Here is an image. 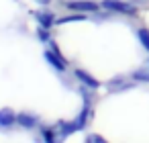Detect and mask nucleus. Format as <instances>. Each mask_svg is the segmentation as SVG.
Listing matches in <instances>:
<instances>
[{
	"label": "nucleus",
	"instance_id": "nucleus-1",
	"mask_svg": "<svg viewBox=\"0 0 149 143\" xmlns=\"http://www.w3.org/2000/svg\"><path fill=\"white\" fill-rule=\"evenodd\" d=\"M49 45H51V49H45V51H43L45 61H49V66L55 68L57 72H65V70H68V61H65V57H63L61 51L57 49L55 41H49Z\"/></svg>",
	"mask_w": 149,
	"mask_h": 143
},
{
	"label": "nucleus",
	"instance_id": "nucleus-2",
	"mask_svg": "<svg viewBox=\"0 0 149 143\" xmlns=\"http://www.w3.org/2000/svg\"><path fill=\"white\" fill-rule=\"evenodd\" d=\"M100 6L108 13H116V15H127V17H135L137 8L129 2H123V0H102Z\"/></svg>",
	"mask_w": 149,
	"mask_h": 143
},
{
	"label": "nucleus",
	"instance_id": "nucleus-3",
	"mask_svg": "<svg viewBox=\"0 0 149 143\" xmlns=\"http://www.w3.org/2000/svg\"><path fill=\"white\" fill-rule=\"evenodd\" d=\"M65 8L72 13H98L102 6L94 0H68Z\"/></svg>",
	"mask_w": 149,
	"mask_h": 143
},
{
	"label": "nucleus",
	"instance_id": "nucleus-4",
	"mask_svg": "<svg viewBox=\"0 0 149 143\" xmlns=\"http://www.w3.org/2000/svg\"><path fill=\"white\" fill-rule=\"evenodd\" d=\"M37 123H39V116L33 114V112H29V110H23V112L17 114V125L23 127V129H35Z\"/></svg>",
	"mask_w": 149,
	"mask_h": 143
},
{
	"label": "nucleus",
	"instance_id": "nucleus-5",
	"mask_svg": "<svg viewBox=\"0 0 149 143\" xmlns=\"http://www.w3.org/2000/svg\"><path fill=\"white\" fill-rule=\"evenodd\" d=\"M74 76L78 78V82H82V84H84L86 88H90V90H98V88H100V82H98L92 74H88L86 70H76Z\"/></svg>",
	"mask_w": 149,
	"mask_h": 143
},
{
	"label": "nucleus",
	"instance_id": "nucleus-6",
	"mask_svg": "<svg viewBox=\"0 0 149 143\" xmlns=\"http://www.w3.org/2000/svg\"><path fill=\"white\" fill-rule=\"evenodd\" d=\"M17 114L13 108H0V127L2 129H8L13 125H17Z\"/></svg>",
	"mask_w": 149,
	"mask_h": 143
},
{
	"label": "nucleus",
	"instance_id": "nucleus-7",
	"mask_svg": "<svg viewBox=\"0 0 149 143\" xmlns=\"http://www.w3.org/2000/svg\"><path fill=\"white\" fill-rule=\"evenodd\" d=\"M35 19H37V23H39L41 27H47V29H51V27L57 23V19H55V15H53L51 10H37V13H35Z\"/></svg>",
	"mask_w": 149,
	"mask_h": 143
},
{
	"label": "nucleus",
	"instance_id": "nucleus-8",
	"mask_svg": "<svg viewBox=\"0 0 149 143\" xmlns=\"http://www.w3.org/2000/svg\"><path fill=\"white\" fill-rule=\"evenodd\" d=\"M129 88H133V84L127 82L125 78H114V80L108 82V90L110 92H120V90H129Z\"/></svg>",
	"mask_w": 149,
	"mask_h": 143
},
{
	"label": "nucleus",
	"instance_id": "nucleus-9",
	"mask_svg": "<svg viewBox=\"0 0 149 143\" xmlns=\"http://www.w3.org/2000/svg\"><path fill=\"white\" fill-rule=\"evenodd\" d=\"M131 78H133V82H149V63H145L139 70H135L131 74Z\"/></svg>",
	"mask_w": 149,
	"mask_h": 143
},
{
	"label": "nucleus",
	"instance_id": "nucleus-10",
	"mask_svg": "<svg viewBox=\"0 0 149 143\" xmlns=\"http://www.w3.org/2000/svg\"><path fill=\"white\" fill-rule=\"evenodd\" d=\"M41 137H43L47 143L59 141V139H57V131H55V127H41Z\"/></svg>",
	"mask_w": 149,
	"mask_h": 143
},
{
	"label": "nucleus",
	"instance_id": "nucleus-11",
	"mask_svg": "<svg viewBox=\"0 0 149 143\" xmlns=\"http://www.w3.org/2000/svg\"><path fill=\"white\" fill-rule=\"evenodd\" d=\"M137 39H139V43L143 45V49L149 53V29H145V27L137 29Z\"/></svg>",
	"mask_w": 149,
	"mask_h": 143
},
{
	"label": "nucleus",
	"instance_id": "nucleus-12",
	"mask_svg": "<svg viewBox=\"0 0 149 143\" xmlns=\"http://www.w3.org/2000/svg\"><path fill=\"white\" fill-rule=\"evenodd\" d=\"M37 37H39V41H41L43 45L51 41V35H49V29H47V27H41V25H39V29H37Z\"/></svg>",
	"mask_w": 149,
	"mask_h": 143
},
{
	"label": "nucleus",
	"instance_id": "nucleus-13",
	"mask_svg": "<svg viewBox=\"0 0 149 143\" xmlns=\"http://www.w3.org/2000/svg\"><path fill=\"white\" fill-rule=\"evenodd\" d=\"M86 15L84 13H76V15H70V17H63V19H57V25H63V23H74V21H84Z\"/></svg>",
	"mask_w": 149,
	"mask_h": 143
},
{
	"label": "nucleus",
	"instance_id": "nucleus-14",
	"mask_svg": "<svg viewBox=\"0 0 149 143\" xmlns=\"http://www.w3.org/2000/svg\"><path fill=\"white\" fill-rule=\"evenodd\" d=\"M86 141H88V143H92V141H98V143H104L106 139H104V137H100V135H88V137H86Z\"/></svg>",
	"mask_w": 149,
	"mask_h": 143
},
{
	"label": "nucleus",
	"instance_id": "nucleus-15",
	"mask_svg": "<svg viewBox=\"0 0 149 143\" xmlns=\"http://www.w3.org/2000/svg\"><path fill=\"white\" fill-rule=\"evenodd\" d=\"M35 2H37V4H41V6H47L51 0H35Z\"/></svg>",
	"mask_w": 149,
	"mask_h": 143
}]
</instances>
